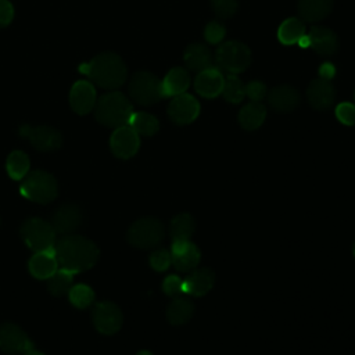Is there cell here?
Returning <instances> with one entry per match:
<instances>
[{
    "label": "cell",
    "mask_w": 355,
    "mask_h": 355,
    "mask_svg": "<svg viewBox=\"0 0 355 355\" xmlns=\"http://www.w3.org/2000/svg\"><path fill=\"white\" fill-rule=\"evenodd\" d=\"M136 355H153L150 351H146V349H143V351H139Z\"/></svg>",
    "instance_id": "obj_44"
},
{
    "label": "cell",
    "mask_w": 355,
    "mask_h": 355,
    "mask_svg": "<svg viewBox=\"0 0 355 355\" xmlns=\"http://www.w3.org/2000/svg\"><path fill=\"white\" fill-rule=\"evenodd\" d=\"M129 94L135 103L151 105L162 97L161 80L151 72H136L129 83Z\"/></svg>",
    "instance_id": "obj_8"
},
{
    "label": "cell",
    "mask_w": 355,
    "mask_h": 355,
    "mask_svg": "<svg viewBox=\"0 0 355 355\" xmlns=\"http://www.w3.org/2000/svg\"><path fill=\"white\" fill-rule=\"evenodd\" d=\"M306 36L309 47L320 55H331L338 49V37L330 28L313 26Z\"/></svg>",
    "instance_id": "obj_21"
},
{
    "label": "cell",
    "mask_w": 355,
    "mask_h": 355,
    "mask_svg": "<svg viewBox=\"0 0 355 355\" xmlns=\"http://www.w3.org/2000/svg\"><path fill=\"white\" fill-rule=\"evenodd\" d=\"M215 283V273L211 268L193 269L183 280V293L194 297L205 295Z\"/></svg>",
    "instance_id": "obj_19"
},
{
    "label": "cell",
    "mask_w": 355,
    "mask_h": 355,
    "mask_svg": "<svg viewBox=\"0 0 355 355\" xmlns=\"http://www.w3.org/2000/svg\"><path fill=\"white\" fill-rule=\"evenodd\" d=\"M94 327L103 334H114L122 326V312L119 306L111 301L97 302L92 311Z\"/></svg>",
    "instance_id": "obj_9"
},
{
    "label": "cell",
    "mask_w": 355,
    "mask_h": 355,
    "mask_svg": "<svg viewBox=\"0 0 355 355\" xmlns=\"http://www.w3.org/2000/svg\"><path fill=\"white\" fill-rule=\"evenodd\" d=\"M24 355H44V354L37 351V349H35V348H32V349H28L26 352H24Z\"/></svg>",
    "instance_id": "obj_43"
},
{
    "label": "cell",
    "mask_w": 355,
    "mask_h": 355,
    "mask_svg": "<svg viewBox=\"0 0 355 355\" xmlns=\"http://www.w3.org/2000/svg\"><path fill=\"white\" fill-rule=\"evenodd\" d=\"M150 265L157 272H164L172 265L171 251L165 248H157L150 254Z\"/></svg>",
    "instance_id": "obj_35"
},
{
    "label": "cell",
    "mask_w": 355,
    "mask_h": 355,
    "mask_svg": "<svg viewBox=\"0 0 355 355\" xmlns=\"http://www.w3.org/2000/svg\"><path fill=\"white\" fill-rule=\"evenodd\" d=\"M55 258L62 269L79 273L96 265L100 250L89 239L78 234H65L54 244Z\"/></svg>",
    "instance_id": "obj_1"
},
{
    "label": "cell",
    "mask_w": 355,
    "mask_h": 355,
    "mask_svg": "<svg viewBox=\"0 0 355 355\" xmlns=\"http://www.w3.org/2000/svg\"><path fill=\"white\" fill-rule=\"evenodd\" d=\"M68 295H69L71 304L76 308H80V309L87 308L94 301V291L92 290V287H89L86 284L72 286Z\"/></svg>",
    "instance_id": "obj_34"
},
{
    "label": "cell",
    "mask_w": 355,
    "mask_h": 355,
    "mask_svg": "<svg viewBox=\"0 0 355 355\" xmlns=\"http://www.w3.org/2000/svg\"><path fill=\"white\" fill-rule=\"evenodd\" d=\"M172 265L179 272H190L197 268L201 259V252L198 247L190 240L172 241L171 247Z\"/></svg>",
    "instance_id": "obj_12"
},
{
    "label": "cell",
    "mask_w": 355,
    "mask_h": 355,
    "mask_svg": "<svg viewBox=\"0 0 355 355\" xmlns=\"http://www.w3.org/2000/svg\"><path fill=\"white\" fill-rule=\"evenodd\" d=\"M225 33H226L225 26L220 22H218V21L208 22L205 29H204V37L211 44L220 43L223 40V37H225Z\"/></svg>",
    "instance_id": "obj_37"
},
{
    "label": "cell",
    "mask_w": 355,
    "mask_h": 355,
    "mask_svg": "<svg viewBox=\"0 0 355 355\" xmlns=\"http://www.w3.org/2000/svg\"><path fill=\"white\" fill-rule=\"evenodd\" d=\"M211 6L214 12L219 18H230L239 7L237 0H211Z\"/></svg>",
    "instance_id": "obj_36"
},
{
    "label": "cell",
    "mask_w": 355,
    "mask_h": 355,
    "mask_svg": "<svg viewBox=\"0 0 355 355\" xmlns=\"http://www.w3.org/2000/svg\"><path fill=\"white\" fill-rule=\"evenodd\" d=\"M6 168L8 175L15 179L19 180L22 178L26 176L28 171H29V158L24 151H12L8 157H7V162H6Z\"/></svg>",
    "instance_id": "obj_33"
},
{
    "label": "cell",
    "mask_w": 355,
    "mask_h": 355,
    "mask_svg": "<svg viewBox=\"0 0 355 355\" xmlns=\"http://www.w3.org/2000/svg\"><path fill=\"white\" fill-rule=\"evenodd\" d=\"M57 182L53 175L44 171H33L24 178L19 191L21 194L35 202L46 204L57 197Z\"/></svg>",
    "instance_id": "obj_5"
},
{
    "label": "cell",
    "mask_w": 355,
    "mask_h": 355,
    "mask_svg": "<svg viewBox=\"0 0 355 355\" xmlns=\"http://www.w3.org/2000/svg\"><path fill=\"white\" fill-rule=\"evenodd\" d=\"M79 71L104 89H116L126 79L125 62L115 53H101L90 62L82 64Z\"/></svg>",
    "instance_id": "obj_2"
},
{
    "label": "cell",
    "mask_w": 355,
    "mask_h": 355,
    "mask_svg": "<svg viewBox=\"0 0 355 355\" xmlns=\"http://www.w3.org/2000/svg\"><path fill=\"white\" fill-rule=\"evenodd\" d=\"M128 125L140 136H153L159 129L158 119L148 112H133L129 118Z\"/></svg>",
    "instance_id": "obj_30"
},
{
    "label": "cell",
    "mask_w": 355,
    "mask_h": 355,
    "mask_svg": "<svg viewBox=\"0 0 355 355\" xmlns=\"http://www.w3.org/2000/svg\"><path fill=\"white\" fill-rule=\"evenodd\" d=\"M183 60L190 71L201 72L207 68L214 67V57L211 50L202 43H191L183 53Z\"/></svg>",
    "instance_id": "obj_23"
},
{
    "label": "cell",
    "mask_w": 355,
    "mask_h": 355,
    "mask_svg": "<svg viewBox=\"0 0 355 355\" xmlns=\"http://www.w3.org/2000/svg\"><path fill=\"white\" fill-rule=\"evenodd\" d=\"M268 87L261 80H251L248 85H245V96L251 101H261L263 97H266Z\"/></svg>",
    "instance_id": "obj_40"
},
{
    "label": "cell",
    "mask_w": 355,
    "mask_h": 355,
    "mask_svg": "<svg viewBox=\"0 0 355 355\" xmlns=\"http://www.w3.org/2000/svg\"><path fill=\"white\" fill-rule=\"evenodd\" d=\"M194 313L193 302L186 297H175L166 306V319L171 324H184Z\"/></svg>",
    "instance_id": "obj_27"
},
{
    "label": "cell",
    "mask_w": 355,
    "mask_h": 355,
    "mask_svg": "<svg viewBox=\"0 0 355 355\" xmlns=\"http://www.w3.org/2000/svg\"><path fill=\"white\" fill-rule=\"evenodd\" d=\"M21 236L33 252L53 248L55 244V230L53 225L40 218L26 219L21 226Z\"/></svg>",
    "instance_id": "obj_7"
},
{
    "label": "cell",
    "mask_w": 355,
    "mask_h": 355,
    "mask_svg": "<svg viewBox=\"0 0 355 355\" xmlns=\"http://www.w3.org/2000/svg\"><path fill=\"white\" fill-rule=\"evenodd\" d=\"M268 104L277 112H290L300 104V93L290 85H279L266 93Z\"/></svg>",
    "instance_id": "obj_17"
},
{
    "label": "cell",
    "mask_w": 355,
    "mask_h": 355,
    "mask_svg": "<svg viewBox=\"0 0 355 355\" xmlns=\"http://www.w3.org/2000/svg\"><path fill=\"white\" fill-rule=\"evenodd\" d=\"M73 273L67 269H57L50 277H47V290L55 297H61L69 293L73 286Z\"/></svg>",
    "instance_id": "obj_31"
},
{
    "label": "cell",
    "mask_w": 355,
    "mask_h": 355,
    "mask_svg": "<svg viewBox=\"0 0 355 355\" xmlns=\"http://www.w3.org/2000/svg\"><path fill=\"white\" fill-rule=\"evenodd\" d=\"M110 146L112 153L118 158L128 159L137 153L140 146V139H139V135L129 125H123V126L115 128L110 139Z\"/></svg>",
    "instance_id": "obj_14"
},
{
    "label": "cell",
    "mask_w": 355,
    "mask_h": 355,
    "mask_svg": "<svg viewBox=\"0 0 355 355\" xmlns=\"http://www.w3.org/2000/svg\"><path fill=\"white\" fill-rule=\"evenodd\" d=\"M305 35V25L301 18L291 17L282 22L277 29V37L283 44H297L298 40Z\"/></svg>",
    "instance_id": "obj_28"
},
{
    "label": "cell",
    "mask_w": 355,
    "mask_h": 355,
    "mask_svg": "<svg viewBox=\"0 0 355 355\" xmlns=\"http://www.w3.org/2000/svg\"><path fill=\"white\" fill-rule=\"evenodd\" d=\"M190 85V75L183 67L172 68L161 80L162 97H175L186 92Z\"/></svg>",
    "instance_id": "obj_24"
},
{
    "label": "cell",
    "mask_w": 355,
    "mask_h": 355,
    "mask_svg": "<svg viewBox=\"0 0 355 355\" xmlns=\"http://www.w3.org/2000/svg\"><path fill=\"white\" fill-rule=\"evenodd\" d=\"M162 291L168 297H179L183 294V280L178 275H169L162 282Z\"/></svg>",
    "instance_id": "obj_38"
},
{
    "label": "cell",
    "mask_w": 355,
    "mask_h": 355,
    "mask_svg": "<svg viewBox=\"0 0 355 355\" xmlns=\"http://www.w3.org/2000/svg\"><path fill=\"white\" fill-rule=\"evenodd\" d=\"M336 116L344 125H355V104L352 103H340L336 107Z\"/></svg>",
    "instance_id": "obj_39"
},
{
    "label": "cell",
    "mask_w": 355,
    "mask_h": 355,
    "mask_svg": "<svg viewBox=\"0 0 355 355\" xmlns=\"http://www.w3.org/2000/svg\"><path fill=\"white\" fill-rule=\"evenodd\" d=\"M14 7L8 0H0V26H6L12 21Z\"/></svg>",
    "instance_id": "obj_41"
},
{
    "label": "cell",
    "mask_w": 355,
    "mask_h": 355,
    "mask_svg": "<svg viewBox=\"0 0 355 355\" xmlns=\"http://www.w3.org/2000/svg\"><path fill=\"white\" fill-rule=\"evenodd\" d=\"M214 61L227 73L245 71L251 64V50L239 40H227L218 46Z\"/></svg>",
    "instance_id": "obj_4"
},
{
    "label": "cell",
    "mask_w": 355,
    "mask_h": 355,
    "mask_svg": "<svg viewBox=\"0 0 355 355\" xmlns=\"http://www.w3.org/2000/svg\"><path fill=\"white\" fill-rule=\"evenodd\" d=\"M306 98L315 110L323 111L333 105L336 98V89L330 79L319 76L309 83L306 89Z\"/></svg>",
    "instance_id": "obj_15"
},
{
    "label": "cell",
    "mask_w": 355,
    "mask_h": 355,
    "mask_svg": "<svg viewBox=\"0 0 355 355\" xmlns=\"http://www.w3.org/2000/svg\"><path fill=\"white\" fill-rule=\"evenodd\" d=\"M32 348H35V344L19 326L14 323L0 324V349L3 352L17 355Z\"/></svg>",
    "instance_id": "obj_11"
},
{
    "label": "cell",
    "mask_w": 355,
    "mask_h": 355,
    "mask_svg": "<svg viewBox=\"0 0 355 355\" xmlns=\"http://www.w3.org/2000/svg\"><path fill=\"white\" fill-rule=\"evenodd\" d=\"M96 89L89 80H78L73 83L69 93V103L75 112L83 115L96 105Z\"/></svg>",
    "instance_id": "obj_18"
},
{
    "label": "cell",
    "mask_w": 355,
    "mask_h": 355,
    "mask_svg": "<svg viewBox=\"0 0 355 355\" xmlns=\"http://www.w3.org/2000/svg\"><path fill=\"white\" fill-rule=\"evenodd\" d=\"M222 96L229 103H240L245 97V85L236 73H227L225 76Z\"/></svg>",
    "instance_id": "obj_32"
},
{
    "label": "cell",
    "mask_w": 355,
    "mask_h": 355,
    "mask_svg": "<svg viewBox=\"0 0 355 355\" xmlns=\"http://www.w3.org/2000/svg\"><path fill=\"white\" fill-rule=\"evenodd\" d=\"M333 8V0H300L298 14L302 21L315 22L320 21L330 14Z\"/></svg>",
    "instance_id": "obj_25"
},
{
    "label": "cell",
    "mask_w": 355,
    "mask_h": 355,
    "mask_svg": "<svg viewBox=\"0 0 355 355\" xmlns=\"http://www.w3.org/2000/svg\"><path fill=\"white\" fill-rule=\"evenodd\" d=\"M223 82L225 76L222 75V71L216 67H211L197 73L194 79V89L200 96L212 98L222 93Z\"/></svg>",
    "instance_id": "obj_16"
},
{
    "label": "cell",
    "mask_w": 355,
    "mask_h": 355,
    "mask_svg": "<svg viewBox=\"0 0 355 355\" xmlns=\"http://www.w3.org/2000/svg\"><path fill=\"white\" fill-rule=\"evenodd\" d=\"M19 135L26 137L29 143L39 151H53L61 147V133L50 126H29L24 125L19 128Z\"/></svg>",
    "instance_id": "obj_10"
},
{
    "label": "cell",
    "mask_w": 355,
    "mask_h": 355,
    "mask_svg": "<svg viewBox=\"0 0 355 355\" xmlns=\"http://www.w3.org/2000/svg\"><path fill=\"white\" fill-rule=\"evenodd\" d=\"M334 73H336V68H334V65L330 64V62H324V64H322L320 68H319V76H320V78L331 79V78L334 76Z\"/></svg>",
    "instance_id": "obj_42"
},
{
    "label": "cell",
    "mask_w": 355,
    "mask_h": 355,
    "mask_svg": "<svg viewBox=\"0 0 355 355\" xmlns=\"http://www.w3.org/2000/svg\"><path fill=\"white\" fill-rule=\"evenodd\" d=\"M266 118V107L261 101L247 103L239 112V123L245 130L258 129Z\"/></svg>",
    "instance_id": "obj_26"
},
{
    "label": "cell",
    "mask_w": 355,
    "mask_h": 355,
    "mask_svg": "<svg viewBox=\"0 0 355 355\" xmlns=\"http://www.w3.org/2000/svg\"><path fill=\"white\" fill-rule=\"evenodd\" d=\"M352 252H354V258H355V241H354V245H352Z\"/></svg>",
    "instance_id": "obj_45"
},
{
    "label": "cell",
    "mask_w": 355,
    "mask_h": 355,
    "mask_svg": "<svg viewBox=\"0 0 355 355\" xmlns=\"http://www.w3.org/2000/svg\"><path fill=\"white\" fill-rule=\"evenodd\" d=\"M82 220V212L75 204H64L55 209L51 218V225L55 233L71 234Z\"/></svg>",
    "instance_id": "obj_20"
},
{
    "label": "cell",
    "mask_w": 355,
    "mask_h": 355,
    "mask_svg": "<svg viewBox=\"0 0 355 355\" xmlns=\"http://www.w3.org/2000/svg\"><path fill=\"white\" fill-rule=\"evenodd\" d=\"M165 236L164 225L154 216H144L133 222L126 233L128 241L136 248H153L158 245Z\"/></svg>",
    "instance_id": "obj_6"
},
{
    "label": "cell",
    "mask_w": 355,
    "mask_h": 355,
    "mask_svg": "<svg viewBox=\"0 0 355 355\" xmlns=\"http://www.w3.org/2000/svg\"><path fill=\"white\" fill-rule=\"evenodd\" d=\"M198 114L200 103L189 93L175 96L168 105V115L178 125H187L193 122Z\"/></svg>",
    "instance_id": "obj_13"
},
{
    "label": "cell",
    "mask_w": 355,
    "mask_h": 355,
    "mask_svg": "<svg viewBox=\"0 0 355 355\" xmlns=\"http://www.w3.org/2000/svg\"><path fill=\"white\" fill-rule=\"evenodd\" d=\"M29 272L36 279H47L50 277L57 269L58 262L55 258V251L53 248H47L43 251H36L28 263Z\"/></svg>",
    "instance_id": "obj_22"
},
{
    "label": "cell",
    "mask_w": 355,
    "mask_h": 355,
    "mask_svg": "<svg viewBox=\"0 0 355 355\" xmlns=\"http://www.w3.org/2000/svg\"><path fill=\"white\" fill-rule=\"evenodd\" d=\"M96 118L108 128H119L128 125L133 114V105L121 92H110L96 101Z\"/></svg>",
    "instance_id": "obj_3"
},
{
    "label": "cell",
    "mask_w": 355,
    "mask_h": 355,
    "mask_svg": "<svg viewBox=\"0 0 355 355\" xmlns=\"http://www.w3.org/2000/svg\"><path fill=\"white\" fill-rule=\"evenodd\" d=\"M194 229H196L194 218L187 212L175 215L169 223V234L172 241L190 240L194 233Z\"/></svg>",
    "instance_id": "obj_29"
}]
</instances>
